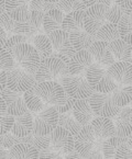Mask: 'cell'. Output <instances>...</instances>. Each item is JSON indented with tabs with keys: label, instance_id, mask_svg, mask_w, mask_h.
<instances>
[{
	"label": "cell",
	"instance_id": "obj_1",
	"mask_svg": "<svg viewBox=\"0 0 132 159\" xmlns=\"http://www.w3.org/2000/svg\"><path fill=\"white\" fill-rule=\"evenodd\" d=\"M10 52L13 56L14 63L28 70L29 73L35 75L41 63V57L35 47L30 43H22L12 47Z\"/></svg>",
	"mask_w": 132,
	"mask_h": 159
},
{
	"label": "cell",
	"instance_id": "obj_2",
	"mask_svg": "<svg viewBox=\"0 0 132 159\" xmlns=\"http://www.w3.org/2000/svg\"><path fill=\"white\" fill-rule=\"evenodd\" d=\"M59 82L63 86L66 94L74 99H88L94 92L86 78V73L63 76Z\"/></svg>",
	"mask_w": 132,
	"mask_h": 159
},
{
	"label": "cell",
	"instance_id": "obj_3",
	"mask_svg": "<svg viewBox=\"0 0 132 159\" xmlns=\"http://www.w3.org/2000/svg\"><path fill=\"white\" fill-rule=\"evenodd\" d=\"M67 64L61 58L55 56H49L41 59L40 66L35 73L36 82L55 80L59 81L63 76H66Z\"/></svg>",
	"mask_w": 132,
	"mask_h": 159
},
{
	"label": "cell",
	"instance_id": "obj_4",
	"mask_svg": "<svg viewBox=\"0 0 132 159\" xmlns=\"http://www.w3.org/2000/svg\"><path fill=\"white\" fill-rule=\"evenodd\" d=\"M86 78L94 91L109 93L117 86L108 70L97 63H92L86 70Z\"/></svg>",
	"mask_w": 132,
	"mask_h": 159
},
{
	"label": "cell",
	"instance_id": "obj_5",
	"mask_svg": "<svg viewBox=\"0 0 132 159\" xmlns=\"http://www.w3.org/2000/svg\"><path fill=\"white\" fill-rule=\"evenodd\" d=\"M34 90L46 107L62 104L67 98L63 86L55 80L36 82L34 84Z\"/></svg>",
	"mask_w": 132,
	"mask_h": 159
},
{
	"label": "cell",
	"instance_id": "obj_6",
	"mask_svg": "<svg viewBox=\"0 0 132 159\" xmlns=\"http://www.w3.org/2000/svg\"><path fill=\"white\" fill-rule=\"evenodd\" d=\"M59 114L55 107H45L39 112H32L33 115V134L49 135L59 125Z\"/></svg>",
	"mask_w": 132,
	"mask_h": 159
},
{
	"label": "cell",
	"instance_id": "obj_7",
	"mask_svg": "<svg viewBox=\"0 0 132 159\" xmlns=\"http://www.w3.org/2000/svg\"><path fill=\"white\" fill-rule=\"evenodd\" d=\"M47 36L52 43L53 56L59 57L66 64L68 63L69 59L76 53L75 48L72 44L69 33L64 31L63 29H59V30L53 31L50 34H47Z\"/></svg>",
	"mask_w": 132,
	"mask_h": 159
},
{
	"label": "cell",
	"instance_id": "obj_8",
	"mask_svg": "<svg viewBox=\"0 0 132 159\" xmlns=\"http://www.w3.org/2000/svg\"><path fill=\"white\" fill-rule=\"evenodd\" d=\"M6 74H7V87H9L13 91L26 92L36 84L35 76L29 73L24 68L20 67L16 63L11 69L6 70Z\"/></svg>",
	"mask_w": 132,
	"mask_h": 159
},
{
	"label": "cell",
	"instance_id": "obj_9",
	"mask_svg": "<svg viewBox=\"0 0 132 159\" xmlns=\"http://www.w3.org/2000/svg\"><path fill=\"white\" fill-rule=\"evenodd\" d=\"M88 101L97 116H106L112 119L121 110L120 107H118L113 102L111 92L104 93V92L94 91L92 96L88 98Z\"/></svg>",
	"mask_w": 132,
	"mask_h": 159
},
{
	"label": "cell",
	"instance_id": "obj_10",
	"mask_svg": "<svg viewBox=\"0 0 132 159\" xmlns=\"http://www.w3.org/2000/svg\"><path fill=\"white\" fill-rule=\"evenodd\" d=\"M75 145L74 149L77 150L80 155H85L94 148H102L104 140L96 136L92 125H82V129L74 136Z\"/></svg>",
	"mask_w": 132,
	"mask_h": 159
},
{
	"label": "cell",
	"instance_id": "obj_11",
	"mask_svg": "<svg viewBox=\"0 0 132 159\" xmlns=\"http://www.w3.org/2000/svg\"><path fill=\"white\" fill-rule=\"evenodd\" d=\"M107 10L108 6L98 3L85 10V30L92 35H95L97 31L107 22Z\"/></svg>",
	"mask_w": 132,
	"mask_h": 159
},
{
	"label": "cell",
	"instance_id": "obj_12",
	"mask_svg": "<svg viewBox=\"0 0 132 159\" xmlns=\"http://www.w3.org/2000/svg\"><path fill=\"white\" fill-rule=\"evenodd\" d=\"M74 145H75L74 135L64 127L57 125L54 131L51 133L50 146L57 152H59L63 157L74 149Z\"/></svg>",
	"mask_w": 132,
	"mask_h": 159
},
{
	"label": "cell",
	"instance_id": "obj_13",
	"mask_svg": "<svg viewBox=\"0 0 132 159\" xmlns=\"http://www.w3.org/2000/svg\"><path fill=\"white\" fill-rule=\"evenodd\" d=\"M1 96L5 99L6 105H7V112L9 114L16 116V115H21L26 111H29L28 105L24 100L23 92L13 91L9 87H6L5 90L1 92Z\"/></svg>",
	"mask_w": 132,
	"mask_h": 159
},
{
	"label": "cell",
	"instance_id": "obj_14",
	"mask_svg": "<svg viewBox=\"0 0 132 159\" xmlns=\"http://www.w3.org/2000/svg\"><path fill=\"white\" fill-rule=\"evenodd\" d=\"M92 63H94V58L89 51L87 49L77 51L67 63L66 75H78V74L86 73V70Z\"/></svg>",
	"mask_w": 132,
	"mask_h": 159
},
{
	"label": "cell",
	"instance_id": "obj_15",
	"mask_svg": "<svg viewBox=\"0 0 132 159\" xmlns=\"http://www.w3.org/2000/svg\"><path fill=\"white\" fill-rule=\"evenodd\" d=\"M94 58V63L99 64L105 68H108L116 61L110 48H109V43L106 41L97 40L94 44L88 49Z\"/></svg>",
	"mask_w": 132,
	"mask_h": 159
},
{
	"label": "cell",
	"instance_id": "obj_16",
	"mask_svg": "<svg viewBox=\"0 0 132 159\" xmlns=\"http://www.w3.org/2000/svg\"><path fill=\"white\" fill-rule=\"evenodd\" d=\"M107 70L117 84L132 86V63L115 61Z\"/></svg>",
	"mask_w": 132,
	"mask_h": 159
},
{
	"label": "cell",
	"instance_id": "obj_17",
	"mask_svg": "<svg viewBox=\"0 0 132 159\" xmlns=\"http://www.w3.org/2000/svg\"><path fill=\"white\" fill-rule=\"evenodd\" d=\"M131 115H132V107H122L120 112L113 116V123L116 127V135L121 137H127L132 134V123H131Z\"/></svg>",
	"mask_w": 132,
	"mask_h": 159
},
{
	"label": "cell",
	"instance_id": "obj_18",
	"mask_svg": "<svg viewBox=\"0 0 132 159\" xmlns=\"http://www.w3.org/2000/svg\"><path fill=\"white\" fill-rule=\"evenodd\" d=\"M5 11L12 19L18 21H28L30 16V0H5Z\"/></svg>",
	"mask_w": 132,
	"mask_h": 159
},
{
	"label": "cell",
	"instance_id": "obj_19",
	"mask_svg": "<svg viewBox=\"0 0 132 159\" xmlns=\"http://www.w3.org/2000/svg\"><path fill=\"white\" fill-rule=\"evenodd\" d=\"M0 25L5 29L8 36L13 34L29 35L31 31L30 24L28 21H18V20L12 19L6 11L0 16Z\"/></svg>",
	"mask_w": 132,
	"mask_h": 159
},
{
	"label": "cell",
	"instance_id": "obj_20",
	"mask_svg": "<svg viewBox=\"0 0 132 159\" xmlns=\"http://www.w3.org/2000/svg\"><path fill=\"white\" fill-rule=\"evenodd\" d=\"M72 112H73L75 119L82 125L90 124V122L94 120V117L97 116L90 107L88 99H76Z\"/></svg>",
	"mask_w": 132,
	"mask_h": 159
},
{
	"label": "cell",
	"instance_id": "obj_21",
	"mask_svg": "<svg viewBox=\"0 0 132 159\" xmlns=\"http://www.w3.org/2000/svg\"><path fill=\"white\" fill-rule=\"evenodd\" d=\"M90 125H92L97 137L101 138V139H106V138L116 135L115 123L111 117L95 116L94 120L90 122Z\"/></svg>",
	"mask_w": 132,
	"mask_h": 159
},
{
	"label": "cell",
	"instance_id": "obj_22",
	"mask_svg": "<svg viewBox=\"0 0 132 159\" xmlns=\"http://www.w3.org/2000/svg\"><path fill=\"white\" fill-rule=\"evenodd\" d=\"M12 134L18 137H26L33 133V115L30 110L21 115L14 116V123L11 129Z\"/></svg>",
	"mask_w": 132,
	"mask_h": 159
},
{
	"label": "cell",
	"instance_id": "obj_23",
	"mask_svg": "<svg viewBox=\"0 0 132 159\" xmlns=\"http://www.w3.org/2000/svg\"><path fill=\"white\" fill-rule=\"evenodd\" d=\"M62 29L68 33L85 30V10H75L66 13Z\"/></svg>",
	"mask_w": 132,
	"mask_h": 159
},
{
	"label": "cell",
	"instance_id": "obj_24",
	"mask_svg": "<svg viewBox=\"0 0 132 159\" xmlns=\"http://www.w3.org/2000/svg\"><path fill=\"white\" fill-rule=\"evenodd\" d=\"M109 48L115 57L116 61H130L132 63V45L123 41L122 39H117L109 42Z\"/></svg>",
	"mask_w": 132,
	"mask_h": 159
},
{
	"label": "cell",
	"instance_id": "obj_25",
	"mask_svg": "<svg viewBox=\"0 0 132 159\" xmlns=\"http://www.w3.org/2000/svg\"><path fill=\"white\" fill-rule=\"evenodd\" d=\"M65 13L62 10L57 8L49 10L44 16V21H43V30L46 34H50L53 31H56L62 29L63 20Z\"/></svg>",
	"mask_w": 132,
	"mask_h": 159
},
{
	"label": "cell",
	"instance_id": "obj_26",
	"mask_svg": "<svg viewBox=\"0 0 132 159\" xmlns=\"http://www.w3.org/2000/svg\"><path fill=\"white\" fill-rule=\"evenodd\" d=\"M10 156L11 158L16 159H31V158H39V149L30 143H20L13 145L10 148Z\"/></svg>",
	"mask_w": 132,
	"mask_h": 159
},
{
	"label": "cell",
	"instance_id": "obj_27",
	"mask_svg": "<svg viewBox=\"0 0 132 159\" xmlns=\"http://www.w3.org/2000/svg\"><path fill=\"white\" fill-rule=\"evenodd\" d=\"M72 44H73L75 51H82V49H89L90 46L94 44L95 41H97L96 36L88 33L86 30L77 31V32L69 33Z\"/></svg>",
	"mask_w": 132,
	"mask_h": 159
},
{
	"label": "cell",
	"instance_id": "obj_28",
	"mask_svg": "<svg viewBox=\"0 0 132 159\" xmlns=\"http://www.w3.org/2000/svg\"><path fill=\"white\" fill-rule=\"evenodd\" d=\"M111 97L116 104L122 108L128 105L132 101V86L117 84L111 91Z\"/></svg>",
	"mask_w": 132,
	"mask_h": 159
},
{
	"label": "cell",
	"instance_id": "obj_29",
	"mask_svg": "<svg viewBox=\"0 0 132 159\" xmlns=\"http://www.w3.org/2000/svg\"><path fill=\"white\" fill-rule=\"evenodd\" d=\"M32 45L36 48L41 59L52 56L53 47L47 34H38L32 39Z\"/></svg>",
	"mask_w": 132,
	"mask_h": 159
},
{
	"label": "cell",
	"instance_id": "obj_30",
	"mask_svg": "<svg viewBox=\"0 0 132 159\" xmlns=\"http://www.w3.org/2000/svg\"><path fill=\"white\" fill-rule=\"evenodd\" d=\"M59 125L64 127V129H66L67 131H69L74 136H75L82 127V125L75 119L72 110L67 111V112H64V113H59Z\"/></svg>",
	"mask_w": 132,
	"mask_h": 159
},
{
	"label": "cell",
	"instance_id": "obj_31",
	"mask_svg": "<svg viewBox=\"0 0 132 159\" xmlns=\"http://www.w3.org/2000/svg\"><path fill=\"white\" fill-rule=\"evenodd\" d=\"M97 40L100 41H106V42H111V41H115L117 39L120 38V34H119L118 30V24L111 23V22L107 21L101 28L97 31V33L95 34Z\"/></svg>",
	"mask_w": 132,
	"mask_h": 159
},
{
	"label": "cell",
	"instance_id": "obj_32",
	"mask_svg": "<svg viewBox=\"0 0 132 159\" xmlns=\"http://www.w3.org/2000/svg\"><path fill=\"white\" fill-rule=\"evenodd\" d=\"M125 142V137H121V136L113 135L111 137H108L104 140L102 144V154H104L105 158H115L116 152L119 148L121 144Z\"/></svg>",
	"mask_w": 132,
	"mask_h": 159
},
{
	"label": "cell",
	"instance_id": "obj_33",
	"mask_svg": "<svg viewBox=\"0 0 132 159\" xmlns=\"http://www.w3.org/2000/svg\"><path fill=\"white\" fill-rule=\"evenodd\" d=\"M23 96L26 105H28V109L31 112H39V111L43 110L46 107L44 104V102L41 100L40 97L36 94L35 90H34V86L32 88H30V89H28L26 92H23Z\"/></svg>",
	"mask_w": 132,
	"mask_h": 159
},
{
	"label": "cell",
	"instance_id": "obj_34",
	"mask_svg": "<svg viewBox=\"0 0 132 159\" xmlns=\"http://www.w3.org/2000/svg\"><path fill=\"white\" fill-rule=\"evenodd\" d=\"M120 39L132 45V18L129 14H125L118 23Z\"/></svg>",
	"mask_w": 132,
	"mask_h": 159
},
{
	"label": "cell",
	"instance_id": "obj_35",
	"mask_svg": "<svg viewBox=\"0 0 132 159\" xmlns=\"http://www.w3.org/2000/svg\"><path fill=\"white\" fill-rule=\"evenodd\" d=\"M55 8L62 10L64 13H69L75 10H86L87 7L82 0H59L55 2Z\"/></svg>",
	"mask_w": 132,
	"mask_h": 159
},
{
	"label": "cell",
	"instance_id": "obj_36",
	"mask_svg": "<svg viewBox=\"0 0 132 159\" xmlns=\"http://www.w3.org/2000/svg\"><path fill=\"white\" fill-rule=\"evenodd\" d=\"M44 12L35 11V10H30V16H29V24H30V35H33L36 31H39L41 28H43V21H44Z\"/></svg>",
	"mask_w": 132,
	"mask_h": 159
},
{
	"label": "cell",
	"instance_id": "obj_37",
	"mask_svg": "<svg viewBox=\"0 0 132 159\" xmlns=\"http://www.w3.org/2000/svg\"><path fill=\"white\" fill-rule=\"evenodd\" d=\"M125 14V13L122 10V8L119 7V6L113 1L110 7H108V10H107V21L111 22V23L118 24Z\"/></svg>",
	"mask_w": 132,
	"mask_h": 159
},
{
	"label": "cell",
	"instance_id": "obj_38",
	"mask_svg": "<svg viewBox=\"0 0 132 159\" xmlns=\"http://www.w3.org/2000/svg\"><path fill=\"white\" fill-rule=\"evenodd\" d=\"M14 66V59L11 52L5 46H0V70L11 69Z\"/></svg>",
	"mask_w": 132,
	"mask_h": 159
},
{
	"label": "cell",
	"instance_id": "obj_39",
	"mask_svg": "<svg viewBox=\"0 0 132 159\" xmlns=\"http://www.w3.org/2000/svg\"><path fill=\"white\" fill-rule=\"evenodd\" d=\"M21 142V137H18L11 132H8L5 134H0V146L10 149L13 145L20 143Z\"/></svg>",
	"mask_w": 132,
	"mask_h": 159
},
{
	"label": "cell",
	"instance_id": "obj_40",
	"mask_svg": "<svg viewBox=\"0 0 132 159\" xmlns=\"http://www.w3.org/2000/svg\"><path fill=\"white\" fill-rule=\"evenodd\" d=\"M14 123V116L5 112L0 114V134H5L11 131Z\"/></svg>",
	"mask_w": 132,
	"mask_h": 159
},
{
	"label": "cell",
	"instance_id": "obj_41",
	"mask_svg": "<svg viewBox=\"0 0 132 159\" xmlns=\"http://www.w3.org/2000/svg\"><path fill=\"white\" fill-rule=\"evenodd\" d=\"M29 7H30V10H35V11H41L46 13L49 10L55 8V3L47 2L45 0H30Z\"/></svg>",
	"mask_w": 132,
	"mask_h": 159
},
{
	"label": "cell",
	"instance_id": "obj_42",
	"mask_svg": "<svg viewBox=\"0 0 132 159\" xmlns=\"http://www.w3.org/2000/svg\"><path fill=\"white\" fill-rule=\"evenodd\" d=\"M32 144L38 148L39 152L50 147V145H51V134H49V135H35V134H33Z\"/></svg>",
	"mask_w": 132,
	"mask_h": 159
},
{
	"label": "cell",
	"instance_id": "obj_43",
	"mask_svg": "<svg viewBox=\"0 0 132 159\" xmlns=\"http://www.w3.org/2000/svg\"><path fill=\"white\" fill-rule=\"evenodd\" d=\"M22 43H28V34H13L8 36L5 47L10 51L12 47H14L16 45L22 44Z\"/></svg>",
	"mask_w": 132,
	"mask_h": 159
},
{
	"label": "cell",
	"instance_id": "obj_44",
	"mask_svg": "<svg viewBox=\"0 0 132 159\" xmlns=\"http://www.w3.org/2000/svg\"><path fill=\"white\" fill-rule=\"evenodd\" d=\"M115 158H120V159L132 158V149L125 144V142L119 146V148L117 149V152H116Z\"/></svg>",
	"mask_w": 132,
	"mask_h": 159
},
{
	"label": "cell",
	"instance_id": "obj_45",
	"mask_svg": "<svg viewBox=\"0 0 132 159\" xmlns=\"http://www.w3.org/2000/svg\"><path fill=\"white\" fill-rule=\"evenodd\" d=\"M76 99L72 98V97H68L66 98V100L64 101L62 104H59V105H55V109L57 110L59 113H64V112H67V111H71L73 109V105H74V102H75Z\"/></svg>",
	"mask_w": 132,
	"mask_h": 159
},
{
	"label": "cell",
	"instance_id": "obj_46",
	"mask_svg": "<svg viewBox=\"0 0 132 159\" xmlns=\"http://www.w3.org/2000/svg\"><path fill=\"white\" fill-rule=\"evenodd\" d=\"M39 158H63V156L50 146V147L39 152Z\"/></svg>",
	"mask_w": 132,
	"mask_h": 159
},
{
	"label": "cell",
	"instance_id": "obj_47",
	"mask_svg": "<svg viewBox=\"0 0 132 159\" xmlns=\"http://www.w3.org/2000/svg\"><path fill=\"white\" fill-rule=\"evenodd\" d=\"M119 7L122 8L125 14H130L132 11V0H113Z\"/></svg>",
	"mask_w": 132,
	"mask_h": 159
},
{
	"label": "cell",
	"instance_id": "obj_48",
	"mask_svg": "<svg viewBox=\"0 0 132 159\" xmlns=\"http://www.w3.org/2000/svg\"><path fill=\"white\" fill-rule=\"evenodd\" d=\"M82 1L85 3V6L88 8L94 5H98V3H102V5H106V6H108V7H110L113 0H82Z\"/></svg>",
	"mask_w": 132,
	"mask_h": 159
},
{
	"label": "cell",
	"instance_id": "obj_49",
	"mask_svg": "<svg viewBox=\"0 0 132 159\" xmlns=\"http://www.w3.org/2000/svg\"><path fill=\"white\" fill-rule=\"evenodd\" d=\"M7 87V74L6 70H0V94Z\"/></svg>",
	"mask_w": 132,
	"mask_h": 159
},
{
	"label": "cell",
	"instance_id": "obj_50",
	"mask_svg": "<svg viewBox=\"0 0 132 159\" xmlns=\"http://www.w3.org/2000/svg\"><path fill=\"white\" fill-rule=\"evenodd\" d=\"M8 39V34L5 31V29L0 25V46H5L6 42H7Z\"/></svg>",
	"mask_w": 132,
	"mask_h": 159
},
{
	"label": "cell",
	"instance_id": "obj_51",
	"mask_svg": "<svg viewBox=\"0 0 132 159\" xmlns=\"http://www.w3.org/2000/svg\"><path fill=\"white\" fill-rule=\"evenodd\" d=\"M0 158H11V156H10V150L2 147V146H0Z\"/></svg>",
	"mask_w": 132,
	"mask_h": 159
},
{
	"label": "cell",
	"instance_id": "obj_52",
	"mask_svg": "<svg viewBox=\"0 0 132 159\" xmlns=\"http://www.w3.org/2000/svg\"><path fill=\"white\" fill-rule=\"evenodd\" d=\"M63 158H82V155H80L77 150L73 149L72 152H69L68 154H66Z\"/></svg>",
	"mask_w": 132,
	"mask_h": 159
},
{
	"label": "cell",
	"instance_id": "obj_53",
	"mask_svg": "<svg viewBox=\"0 0 132 159\" xmlns=\"http://www.w3.org/2000/svg\"><path fill=\"white\" fill-rule=\"evenodd\" d=\"M5 112H7V105H6L5 99L0 94V114H2Z\"/></svg>",
	"mask_w": 132,
	"mask_h": 159
},
{
	"label": "cell",
	"instance_id": "obj_54",
	"mask_svg": "<svg viewBox=\"0 0 132 159\" xmlns=\"http://www.w3.org/2000/svg\"><path fill=\"white\" fill-rule=\"evenodd\" d=\"M125 144H127V145L132 149V134L125 137Z\"/></svg>",
	"mask_w": 132,
	"mask_h": 159
},
{
	"label": "cell",
	"instance_id": "obj_55",
	"mask_svg": "<svg viewBox=\"0 0 132 159\" xmlns=\"http://www.w3.org/2000/svg\"><path fill=\"white\" fill-rule=\"evenodd\" d=\"M5 6H6L5 0H0V16L5 12Z\"/></svg>",
	"mask_w": 132,
	"mask_h": 159
},
{
	"label": "cell",
	"instance_id": "obj_56",
	"mask_svg": "<svg viewBox=\"0 0 132 159\" xmlns=\"http://www.w3.org/2000/svg\"><path fill=\"white\" fill-rule=\"evenodd\" d=\"M47 2H52V3H55V2H59V0H45Z\"/></svg>",
	"mask_w": 132,
	"mask_h": 159
},
{
	"label": "cell",
	"instance_id": "obj_57",
	"mask_svg": "<svg viewBox=\"0 0 132 159\" xmlns=\"http://www.w3.org/2000/svg\"><path fill=\"white\" fill-rule=\"evenodd\" d=\"M129 16H131V18H132V11H131V13H130Z\"/></svg>",
	"mask_w": 132,
	"mask_h": 159
},
{
	"label": "cell",
	"instance_id": "obj_58",
	"mask_svg": "<svg viewBox=\"0 0 132 159\" xmlns=\"http://www.w3.org/2000/svg\"><path fill=\"white\" fill-rule=\"evenodd\" d=\"M129 104H130V105H131V107H132V101H131V102L129 103Z\"/></svg>",
	"mask_w": 132,
	"mask_h": 159
},
{
	"label": "cell",
	"instance_id": "obj_59",
	"mask_svg": "<svg viewBox=\"0 0 132 159\" xmlns=\"http://www.w3.org/2000/svg\"><path fill=\"white\" fill-rule=\"evenodd\" d=\"M131 123H132V115H131Z\"/></svg>",
	"mask_w": 132,
	"mask_h": 159
}]
</instances>
